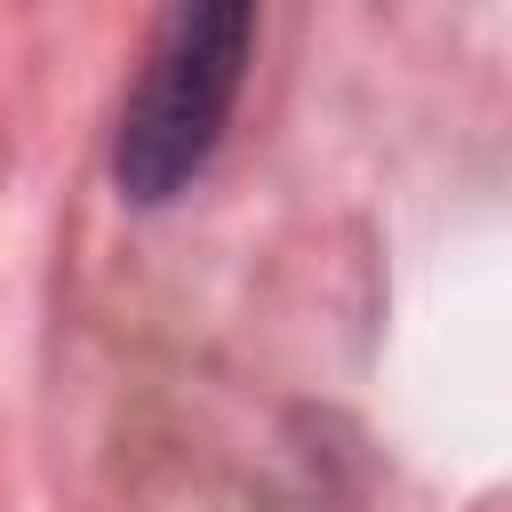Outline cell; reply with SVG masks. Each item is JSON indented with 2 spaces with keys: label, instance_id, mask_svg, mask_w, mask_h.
<instances>
[{
  "label": "cell",
  "instance_id": "6da1fadb",
  "mask_svg": "<svg viewBox=\"0 0 512 512\" xmlns=\"http://www.w3.org/2000/svg\"><path fill=\"white\" fill-rule=\"evenodd\" d=\"M256 48V0H160L136 96L112 136V184L136 208L176 200L224 144Z\"/></svg>",
  "mask_w": 512,
  "mask_h": 512
}]
</instances>
